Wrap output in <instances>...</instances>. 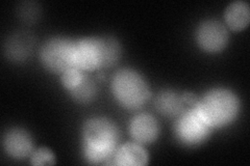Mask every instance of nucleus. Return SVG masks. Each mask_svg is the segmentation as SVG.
<instances>
[{
    "instance_id": "nucleus-1",
    "label": "nucleus",
    "mask_w": 250,
    "mask_h": 166,
    "mask_svg": "<svg viewBox=\"0 0 250 166\" xmlns=\"http://www.w3.org/2000/svg\"><path fill=\"white\" fill-rule=\"evenodd\" d=\"M120 141V129L111 118L93 116L85 121L83 126V158L90 164H113Z\"/></svg>"
},
{
    "instance_id": "nucleus-2",
    "label": "nucleus",
    "mask_w": 250,
    "mask_h": 166,
    "mask_svg": "<svg viewBox=\"0 0 250 166\" xmlns=\"http://www.w3.org/2000/svg\"><path fill=\"white\" fill-rule=\"evenodd\" d=\"M197 109L213 129L232 124L240 114L241 103L236 92L225 88L208 90L199 98Z\"/></svg>"
},
{
    "instance_id": "nucleus-3",
    "label": "nucleus",
    "mask_w": 250,
    "mask_h": 166,
    "mask_svg": "<svg viewBox=\"0 0 250 166\" xmlns=\"http://www.w3.org/2000/svg\"><path fill=\"white\" fill-rule=\"evenodd\" d=\"M114 98L119 104L129 110H137L150 100L151 92L145 78L132 69L117 71L111 82Z\"/></svg>"
},
{
    "instance_id": "nucleus-4",
    "label": "nucleus",
    "mask_w": 250,
    "mask_h": 166,
    "mask_svg": "<svg viewBox=\"0 0 250 166\" xmlns=\"http://www.w3.org/2000/svg\"><path fill=\"white\" fill-rule=\"evenodd\" d=\"M213 130L200 115L197 105L186 108L175 117L173 126L176 140L187 148H196L205 144Z\"/></svg>"
},
{
    "instance_id": "nucleus-5",
    "label": "nucleus",
    "mask_w": 250,
    "mask_h": 166,
    "mask_svg": "<svg viewBox=\"0 0 250 166\" xmlns=\"http://www.w3.org/2000/svg\"><path fill=\"white\" fill-rule=\"evenodd\" d=\"M74 39L65 37H53L45 41L40 49L43 67L52 73H62L73 67Z\"/></svg>"
},
{
    "instance_id": "nucleus-6",
    "label": "nucleus",
    "mask_w": 250,
    "mask_h": 166,
    "mask_svg": "<svg viewBox=\"0 0 250 166\" xmlns=\"http://www.w3.org/2000/svg\"><path fill=\"white\" fill-rule=\"evenodd\" d=\"M104 37H85L74 39L73 67L83 72L104 68Z\"/></svg>"
},
{
    "instance_id": "nucleus-7",
    "label": "nucleus",
    "mask_w": 250,
    "mask_h": 166,
    "mask_svg": "<svg viewBox=\"0 0 250 166\" xmlns=\"http://www.w3.org/2000/svg\"><path fill=\"white\" fill-rule=\"evenodd\" d=\"M195 39L199 48L207 53L216 54L223 51L229 44L228 27L216 19L202 21L195 31Z\"/></svg>"
},
{
    "instance_id": "nucleus-8",
    "label": "nucleus",
    "mask_w": 250,
    "mask_h": 166,
    "mask_svg": "<svg viewBox=\"0 0 250 166\" xmlns=\"http://www.w3.org/2000/svg\"><path fill=\"white\" fill-rule=\"evenodd\" d=\"M2 146L5 153L17 160L30 158L35 151L33 137L22 128H12L7 131L3 135Z\"/></svg>"
},
{
    "instance_id": "nucleus-9",
    "label": "nucleus",
    "mask_w": 250,
    "mask_h": 166,
    "mask_svg": "<svg viewBox=\"0 0 250 166\" xmlns=\"http://www.w3.org/2000/svg\"><path fill=\"white\" fill-rule=\"evenodd\" d=\"M129 134L140 145H149L158 139L160 125L156 118L149 113H140L131 118Z\"/></svg>"
},
{
    "instance_id": "nucleus-10",
    "label": "nucleus",
    "mask_w": 250,
    "mask_h": 166,
    "mask_svg": "<svg viewBox=\"0 0 250 166\" xmlns=\"http://www.w3.org/2000/svg\"><path fill=\"white\" fill-rule=\"evenodd\" d=\"M35 46V37L26 31H20L11 36L5 43L6 57L13 61H23L30 55Z\"/></svg>"
},
{
    "instance_id": "nucleus-11",
    "label": "nucleus",
    "mask_w": 250,
    "mask_h": 166,
    "mask_svg": "<svg viewBox=\"0 0 250 166\" xmlns=\"http://www.w3.org/2000/svg\"><path fill=\"white\" fill-rule=\"evenodd\" d=\"M149 156L138 142H126L120 146L115 153L113 164L122 166H143L148 163Z\"/></svg>"
},
{
    "instance_id": "nucleus-12",
    "label": "nucleus",
    "mask_w": 250,
    "mask_h": 166,
    "mask_svg": "<svg viewBox=\"0 0 250 166\" xmlns=\"http://www.w3.org/2000/svg\"><path fill=\"white\" fill-rule=\"evenodd\" d=\"M154 107L160 114L170 118L177 117L188 108L185 105L182 93L171 90L162 91L158 93L154 100Z\"/></svg>"
},
{
    "instance_id": "nucleus-13",
    "label": "nucleus",
    "mask_w": 250,
    "mask_h": 166,
    "mask_svg": "<svg viewBox=\"0 0 250 166\" xmlns=\"http://www.w3.org/2000/svg\"><path fill=\"white\" fill-rule=\"evenodd\" d=\"M224 19L231 30L241 31L245 29L250 22L249 4L243 0L230 2L225 9Z\"/></svg>"
},
{
    "instance_id": "nucleus-14",
    "label": "nucleus",
    "mask_w": 250,
    "mask_h": 166,
    "mask_svg": "<svg viewBox=\"0 0 250 166\" xmlns=\"http://www.w3.org/2000/svg\"><path fill=\"white\" fill-rule=\"evenodd\" d=\"M69 93L72 99L80 104H89L95 100L97 96L96 82L88 74L84 73L81 82L75 85L71 91H69Z\"/></svg>"
},
{
    "instance_id": "nucleus-15",
    "label": "nucleus",
    "mask_w": 250,
    "mask_h": 166,
    "mask_svg": "<svg viewBox=\"0 0 250 166\" xmlns=\"http://www.w3.org/2000/svg\"><path fill=\"white\" fill-rule=\"evenodd\" d=\"M85 72L77 69V68H70L62 72L61 75V82L62 85L64 86L66 91H71L75 85L81 82Z\"/></svg>"
},
{
    "instance_id": "nucleus-16",
    "label": "nucleus",
    "mask_w": 250,
    "mask_h": 166,
    "mask_svg": "<svg viewBox=\"0 0 250 166\" xmlns=\"http://www.w3.org/2000/svg\"><path fill=\"white\" fill-rule=\"evenodd\" d=\"M30 163L33 165H53L57 163L56 156L51 149L41 148L35 149L30 156Z\"/></svg>"
},
{
    "instance_id": "nucleus-17",
    "label": "nucleus",
    "mask_w": 250,
    "mask_h": 166,
    "mask_svg": "<svg viewBox=\"0 0 250 166\" xmlns=\"http://www.w3.org/2000/svg\"><path fill=\"white\" fill-rule=\"evenodd\" d=\"M19 18L26 23H33L39 18V7L35 2H23L18 9Z\"/></svg>"
}]
</instances>
